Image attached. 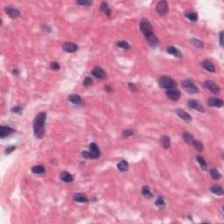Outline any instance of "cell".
I'll return each mask as SVG.
<instances>
[{
    "instance_id": "4fadbf2b",
    "label": "cell",
    "mask_w": 224,
    "mask_h": 224,
    "mask_svg": "<svg viewBox=\"0 0 224 224\" xmlns=\"http://www.w3.org/2000/svg\"><path fill=\"white\" fill-rule=\"evenodd\" d=\"M62 48L65 52L74 53L78 50V46L73 42H66L62 45Z\"/></svg>"
},
{
    "instance_id": "60d3db41",
    "label": "cell",
    "mask_w": 224,
    "mask_h": 224,
    "mask_svg": "<svg viewBox=\"0 0 224 224\" xmlns=\"http://www.w3.org/2000/svg\"><path fill=\"white\" fill-rule=\"evenodd\" d=\"M22 110H23V108L21 106H16V107H13L12 109V111L13 113H16V114H20L22 113Z\"/></svg>"
},
{
    "instance_id": "ffe728a7",
    "label": "cell",
    "mask_w": 224,
    "mask_h": 224,
    "mask_svg": "<svg viewBox=\"0 0 224 224\" xmlns=\"http://www.w3.org/2000/svg\"><path fill=\"white\" fill-rule=\"evenodd\" d=\"M201 66L206 70H207L208 72H211V73H215V68L214 64L210 61H207V60L203 61L201 62Z\"/></svg>"
},
{
    "instance_id": "277c9868",
    "label": "cell",
    "mask_w": 224,
    "mask_h": 224,
    "mask_svg": "<svg viewBox=\"0 0 224 224\" xmlns=\"http://www.w3.org/2000/svg\"><path fill=\"white\" fill-rule=\"evenodd\" d=\"M182 86L185 88V89L190 93V94H197L199 93V88L198 87L194 84V82L192 80H185L182 82Z\"/></svg>"
},
{
    "instance_id": "7402d4cb",
    "label": "cell",
    "mask_w": 224,
    "mask_h": 224,
    "mask_svg": "<svg viewBox=\"0 0 224 224\" xmlns=\"http://www.w3.org/2000/svg\"><path fill=\"white\" fill-rule=\"evenodd\" d=\"M160 142H161V144L163 145V147L165 149H168L170 147V145H171V138H169L168 136H166V135L161 137Z\"/></svg>"
},
{
    "instance_id": "f1b7e54d",
    "label": "cell",
    "mask_w": 224,
    "mask_h": 224,
    "mask_svg": "<svg viewBox=\"0 0 224 224\" xmlns=\"http://www.w3.org/2000/svg\"><path fill=\"white\" fill-rule=\"evenodd\" d=\"M116 45H117V47L122 48V49H123V50H128V49H130V48H131V46H130V45H129V43H128L127 41H125V40H120V41H117V42L116 43Z\"/></svg>"
},
{
    "instance_id": "ee69618b",
    "label": "cell",
    "mask_w": 224,
    "mask_h": 224,
    "mask_svg": "<svg viewBox=\"0 0 224 224\" xmlns=\"http://www.w3.org/2000/svg\"><path fill=\"white\" fill-rule=\"evenodd\" d=\"M220 45H221V47H223V31H222L221 33H220Z\"/></svg>"
},
{
    "instance_id": "836d02e7",
    "label": "cell",
    "mask_w": 224,
    "mask_h": 224,
    "mask_svg": "<svg viewBox=\"0 0 224 224\" xmlns=\"http://www.w3.org/2000/svg\"><path fill=\"white\" fill-rule=\"evenodd\" d=\"M191 43L194 46V47H196L197 48H202L203 47V42L202 41H201V40H199V39H191Z\"/></svg>"
},
{
    "instance_id": "ab89813d",
    "label": "cell",
    "mask_w": 224,
    "mask_h": 224,
    "mask_svg": "<svg viewBox=\"0 0 224 224\" xmlns=\"http://www.w3.org/2000/svg\"><path fill=\"white\" fill-rule=\"evenodd\" d=\"M15 149H16V146H15V145L8 146V147L4 150V153H5L6 155H8V154H10V153H12L13 151H15Z\"/></svg>"
},
{
    "instance_id": "bcb514c9",
    "label": "cell",
    "mask_w": 224,
    "mask_h": 224,
    "mask_svg": "<svg viewBox=\"0 0 224 224\" xmlns=\"http://www.w3.org/2000/svg\"><path fill=\"white\" fill-rule=\"evenodd\" d=\"M105 89L108 91V92H111L112 91V88H110V87H109V86H106L105 87Z\"/></svg>"
},
{
    "instance_id": "d6986e66",
    "label": "cell",
    "mask_w": 224,
    "mask_h": 224,
    "mask_svg": "<svg viewBox=\"0 0 224 224\" xmlns=\"http://www.w3.org/2000/svg\"><path fill=\"white\" fill-rule=\"evenodd\" d=\"M69 102H71L72 104H76V105H81L82 104V98L79 96V95H76V94H73V95H70L69 96Z\"/></svg>"
},
{
    "instance_id": "52a82bcc",
    "label": "cell",
    "mask_w": 224,
    "mask_h": 224,
    "mask_svg": "<svg viewBox=\"0 0 224 224\" xmlns=\"http://www.w3.org/2000/svg\"><path fill=\"white\" fill-rule=\"evenodd\" d=\"M88 152L91 154L92 159H96V158H100V156H101V151L96 143H91L89 144V151Z\"/></svg>"
},
{
    "instance_id": "30bf717a",
    "label": "cell",
    "mask_w": 224,
    "mask_h": 224,
    "mask_svg": "<svg viewBox=\"0 0 224 224\" xmlns=\"http://www.w3.org/2000/svg\"><path fill=\"white\" fill-rule=\"evenodd\" d=\"M188 106L193 109H195L197 111H200L201 113H204L205 112V109L203 108V106L201 105V103H199L198 101L196 100H189L188 102Z\"/></svg>"
},
{
    "instance_id": "5bb4252c",
    "label": "cell",
    "mask_w": 224,
    "mask_h": 224,
    "mask_svg": "<svg viewBox=\"0 0 224 224\" xmlns=\"http://www.w3.org/2000/svg\"><path fill=\"white\" fill-rule=\"evenodd\" d=\"M176 114L182 119V120H184L185 122H187V123H189L192 121V117H191V115H189L188 112H186L184 109H176Z\"/></svg>"
},
{
    "instance_id": "8d00e7d4",
    "label": "cell",
    "mask_w": 224,
    "mask_h": 224,
    "mask_svg": "<svg viewBox=\"0 0 224 224\" xmlns=\"http://www.w3.org/2000/svg\"><path fill=\"white\" fill-rule=\"evenodd\" d=\"M122 135H123V138H128V137L133 136L134 135V131H131V130H124L123 131Z\"/></svg>"
},
{
    "instance_id": "2e32d148",
    "label": "cell",
    "mask_w": 224,
    "mask_h": 224,
    "mask_svg": "<svg viewBox=\"0 0 224 224\" xmlns=\"http://www.w3.org/2000/svg\"><path fill=\"white\" fill-rule=\"evenodd\" d=\"M207 104L211 107H216V108H221L223 106V101L219 99V98H216V97H212L210 98L208 101H207Z\"/></svg>"
},
{
    "instance_id": "7c38bea8",
    "label": "cell",
    "mask_w": 224,
    "mask_h": 224,
    "mask_svg": "<svg viewBox=\"0 0 224 224\" xmlns=\"http://www.w3.org/2000/svg\"><path fill=\"white\" fill-rule=\"evenodd\" d=\"M4 10L11 18H17L20 16V12L16 8H12V6H6Z\"/></svg>"
},
{
    "instance_id": "d6a6232c",
    "label": "cell",
    "mask_w": 224,
    "mask_h": 224,
    "mask_svg": "<svg viewBox=\"0 0 224 224\" xmlns=\"http://www.w3.org/2000/svg\"><path fill=\"white\" fill-rule=\"evenodd\" d=\"M155 205L160 209H163L164 207H166V202H165V200H164V198L162 196L158 197V199L156 200L155 201Z\"/></svg>"
},
{
    "instance_id": "4316f807",
    "label": "cell",
    "mask_w": 224,
    "mask_h": 224,
    "mask_svg": "<svg viewBox=\"0 0 224 224\" xmlns=\"http://www.w3.org/2000/svg\"><path fill=\"white\" fill-rule=\"evenodd\" d=\"M117 169L120 172H126L129 169V163L126 160H122L120 163L117 164Z\"/></svg>"
},
{
    "instance_id": "5b68a950",
    "label": "cell",
    "mask_w": 224,
    "mask_h": 224,
    "mask_svg": "<svg viewBox=\"0 0 224 224\" xmlns=\"http://www.w3.org/2000/svg\"><path fill=\"white\" fill-rule=\"evenodd\" d=\"M156 11L160 16H165L168 12V4L166 1H160L156 6Z\"/></svg>"
},
{
    "instance_id": "8992f818",
    "label": "cell",
    "mask_w": 224,
    "mask_h": 224,
    "mask_svg": "<svg viewBox=\"0 0 224 224\" xmlns=\"http://www.w3.org/2000/svg\"><path fill=\"white\" fill-rule=\"evenodd\" d=\"M166 96L172 100V101H178L180 98L181 93L178 88H171V89H167L166 91Z\"/></svg>"
},
{
    "instance_id": "7bdbcfd3",
    "label": "cell",
    "mask_w": 224,
    "mask_h": 224,
    "mask_svg": "<svg viewBox=\"0 0 224 224\" xmlns=\"http://www.w3.org/2000/svg\"><path fill=\"white\" fill-rule=\"evenodd\" d=\"M82 157L85 158H88V159H90V158L92 159V157H91L90 152H87V151L82 152Z\"/></svg>"
},
{
    "instance_id": "cb8c5ba5",
    "label": "cell",
    "mask_w": 224,
    "mask_h": 224,
    "mask_svg": "<svg viewBox=\"0 0 224 224\" xmlns=\"http://www.w3.org/2000/svg\"><path fill=\"white\" fill-rule=\"evenodd\" d=\"M183 139H184V141H185L188 144H189V145H192V144H193V140H194L193 135H192L191 133H189V132H188V131H185V132L183 133Z\"/></svg>"
},
{
    "instance_id": "d590c367",
    "label": "cell",
    "mask_w": 224,
    "mask_h": 224,
    "mask_svg": "<svg viewBox=\"0 0 224 224\" xmlns=\"http://www.w3.org/2000/svg\"><path fill=\"white\" fill-rule=\"evenodd\" d=\"M76 4H79V5L89 6V5H91L93 4V1H90V0H80V1H77Z\"/></svg>"
},
{
    "instance_id": "74e56055",
    "label": "cell",
    "mask_w": 224,
    "mask_h": 224,
    "mask_svg": "<svg viewBox=\"0 0 224 224\" xmlns=\"http://www.w3.org/2000/svg\"><path fill=\"white\" fill-rule=\"evenodd\" d=\"M92 84H93L92 78L89 77V76H87L86 78L84 79V81H83V85L85 87H90L92 86Z\"/></svg>"
},
{
    "instance_id": "f546056e",
    "label": "cell",
    "mask_w": 224,
    "mask_h": 224,
    "mask_svg": "<svg viewBox=\"0 0 224 224\" xmlns=\"http://www.w3.org/2000/svg\"><path fill=\"white\" fill-rule=\"evenodd\" d=\"M192 145H193V147H194V149L196 150V151H198L199 152H202L203 151V149H204V146H203V144H202V143L201 142V141H199V140H193V144Z\"/></svg>"
},
{
    "instance_id": "ac0fdd59",
    "label": "cell",
    "mask_w": 224,
    "mask_h": 224,
    "mask_svg": "<svg viewBox=\"0 0 224 224\" xmlns=\"http://www.w3.org/2000/svg\"><path fill=\"white\" fill-rule=\"evenodd\" d=\"M61 179L65 182V183H72L74 181V177L72 174H70L69 172H62L61 173V176H60Z\"/></svg>"
},
{
    "instance_id": "7a4b0ae2",
    "label": "cell",
    "mask_w": 224,
    "mask_h": 224,
    "mask_svg": "<svg viewBox=\"0 0 224 224\" xmlns=\"http://www.w3.org/2000/svg\"><path fill=\"white\" fill-rule=\"evenodd\" d=\"M158 84L162 88L171 89L176 88V82L170 76H161L158 80Z\"/></svg>"
},
{
    "instance_id": "f6af8a7d",
    "label": "cell",
    "mask_w": 224,
    "mask_h": 224,
    "mask_svg": "<svg viewBox=\"0 0 224 224\" xmlns=\"http://www.w3.org/2000/svg\"><path fill=\"white\" fill-rule=\"evenodd\" d=\"M12 73H13V74H14V75H18L19 71H18L17 69H13V71H12Z\"/></svg>"
},
{
    "instance_id": "8fae6325",
    "label": "cell",
    "mask_w": 224,
    "mask_h": 224,
    "mask_svg": "<svg viewBox=\"0 0 224 224\" xmlns=\"http://www.w3.org/2000/svg\"><path fill=\"white\" fill-rule=\"evenodd\" d=\"M145 39H146L148 44H149L152 47H153V48L157 47L158 46V44H159L158 39L157 36L154 34V33H152V34H150L146 35V36H145Z\"/></svg>"
},
{
    "instance_id": "484cf974",
    "label": "cell",
    "mask_w": 224,
    "mask_h": 224,
    "mask_svg": "<svg viewBox=\"0 0 224 224\" xmlns=\"http://www.w3.org/2000/svg\"><path fill=\"white\" fill-rule=\"evenodd\" d=\"M32 172L34 174H44L46 172V169L43 166L38 165L32 167Z\"/></svg>"
},
{
    "instance_id": "4dcf8cb0",
    "label": "cell",
    "mask_w": 224,
    "mask_h": 224,
    "mask_svg": "<svg viewBox=\"0 0 224 224\" xmlns=\"http://www.w3.org/2000/svg\"><path fill=\"white\" fill-rule=\"evenodd\" d=\"M142 195L144 198H147V199L152 198V193L151 190H150V188L148 187H144L142 188Z\"/></svg>"
},
{
    "instance_id": "1f68e13d",
    "label": "cell",
    "mask_w": 224,
    "mask_h": 224,
    "mask_svg": "<svg viewBox=\"0 0 224 224\" xmlns=\"http://www.w3.org/2000/svg\"><path fill=\"white\" fill-rule=\"evenodd\" d=\"M210 175H211L212 179H215V180H218V179H220L221 177H222L221 173L219 172V171H218L217 169H215V168H213V169L210 170Z\"/></svg>"
},
{
    "instance_id": "6da1fadb",
    "label": "cell",
    "mask_w": 224,
    "mask_h": 224,
    "mask_svg": "<svg viewBox=\"0 0 224 224\" xmlns=\"http://www.w3.org/2000/svg\"><path fill=\"white\" fill-rule=\"evenodd\" d=\"M47 121V113L39 112L34 121V133L36 138H41L45 133V124Z\"/></svg>"
},
{
    "instance_id": "f35d334b",
    "label": "cell",
    "mask_w": 224,
    "mask_h": 224,
    "mask_svg": "<svg viewBox=\"0 0 224 224\" xmlns=\"http://www.w3.org/2000/svg\"><path fill=\"white\" fill-rule=\"evenodd\" d=\"M60 65H59V63L58 62H56V61H52L51 63H50V69H52V70H54V71H58L59 69H60Z\"/></svg>"
},
{
    "instance_id": "83f0119b",
    "label": "cell",
    "mask_w": 224,
    "mask_h": 224,
    "mask_svg": "<svg viewBox=\"0 0 224 224\" xmlns=\"http://www.w3.org/2000/svg\"><path fill=\"white\" fill-rule=\"evenodd\" d=\"M210 191H211L213 193L217 194V195H223L224 193L223 188L221 186H217V185L211 187V188H210Z\"/></svg>"
},
{
    "instance_id": "b9f144b4",
    "label": "cell",
    "mask_w": 224,
    "mask_h": 224,
    "mask_svg": "<svg viewBox=\"0 0 224 224\" xmlns=\"http://www.w3.org/2000/svg\"><path fill=\"white\" fill-rule=\"evenodd\" d=\"M128 86L130 88V89H131V91H133V92H136V91L138 90V87L136 86V84H134V83L129 82V83H128Z\"/></svg>"
},
{
    "instance_id": "e0dca14e",
    "label": "cell",
    "mask_w": 224,
    "mask_h": 224,
    "mask_svg": "<svg viewBox=\"0 0 224 224\" xmlns=\"http://www.w3.org/2000/svg\"><path fill=\"white\" fill-rule=\"evenodd\" d=\"M74 200L77 202H81V203H87L88 202V199L87 197L86 194L82 193H77L74 195Z\"/></svg>"
},
{
    "instance_id": "44dd1931",
    "label": "cell",
    "mask_w": 224,
    "mask_h": 224,
    "mask_svg": "<svg viewBox=\"0 0 224 224\" xmlns=\"http://www.w3.org/2000/svg\"><path fill=\"white\" fill-rule=\"evenodd\" d=\"M166 52L168 53H170V54H172L173 56H175V57H178V58H180L181 56H182V54H181V53L180 51L178 49V48H176V47H168L167 48H166Z\"/></svg>"
},
{
    "instance_id": "e575fe53",
    "label": "cell",
    "mask_w": 224,
    "mask_h": 224,
    "mask_svg": "<svg viewBox=\"0 0 224 224\" xmlns=\"http://www.w3.org/2000/svg\"><path fill=\"white\" fill-rule=\"evenodd\" d=\"M186 17L188 19H190L192 22H196L198 19V15L196 12H187L186 13Z\"/></svg>"
},
{
    "instance_id": "3957f363",
    "label": "cell",
    "mask_w": 224,
    "mask_h": 224,
    "mask_svg": "<svg viewBox=\"0 0 224 224\" xmlns=\"http://www.w3.org/2000/svg\"><path fill=\"white\" fill-rule=\"evenodd\" d=\"M140 31L142 32V34L144 35V36L153 33L152 32V26L149 22L148 19L143 18L141 20V22H140Z\"/></svg>"
},
{
    "instance_id": "ba28073f",
    "label": "cell",
    "mask_w": 224,
    "mask_h": 224,
    "mask_svg": "<svg viewBox=\"0 0 224 224\" xmlns=\"http://www.w3.org/2000/svg\"><path fill=\"white\" fill-rule=\"evenodd\" d=\"M204 84H205V87L207 88L208 90H210L212 93H214V94H217V93H219L220 91H221V88H220V87L218 86L215 82H213V81H210V80H207V81H205V82H204Z\"/></svg>"
},
{
    "instance_id": "603a6c76",
    "label": "cell",
    "mask_w": 224,
    "mask_h": 224,
    "mask_svg": "<svg viewBox=\"0 0 224 224\" xmlns=\"http://www.w3.org/2000/svg\"><path fill=\"white\" fill-rule=\"evenodd\" d=\"M101 11L104 12V14L108 17H110V14H111V11H110V8L109 6V4L106 3V2H103L101 4Z\"/></svg>"
},
{
    "instance_id": "9a60e30c",
    "label": "cell",
    "mask_w": 224,
    "mask_h": 224,
    "mask_svg": "<svg viewBox=\"0 0 224 224\" xmlns=\"http://www.w3.org/2000/svg\"><path fill=\"white\" fill-rule=\"evenodd\" d=\"M92 74L94 75V77L97 78V79H104L106 77V73L104 72V70L100 67H96L92 70Z\"/></svg>"
},
{
    "instance_id": "d4e9b609",
    "label": "cell",
    "mask_w": 224,
    "mask_h": 224,
    "mask_svg": "<svg viewBox=\"0 0 224 224\" xmlns=\"http://www.w3.org/2000/svg\"><path fill=\"white\" fill-rule=\"evenodd\" d=\"M196 160H197V162L200 164V166H201V169H202V170H204V171H206L207 168V162H206V160H205V158H204L202 156L198 155L197 157H196Z\"/></svg>"
},
{
    "instance_id": "9c48e42d",
    "label": "cell",
    "mask_w": 224,
    "mask_h": 224,
    "mask_svg": "<svg viewBox=\"0 0 224 224\" xmlns=\"http://www.w3.org/2000/svg\"><path fill=\"white\" fill-rule=\"evenodd\" d=\"M15 132V130L9 126H1L0 127V138L2 139L9 137L10 135L13 134Z\"/></svg>"
}]
</instances>
